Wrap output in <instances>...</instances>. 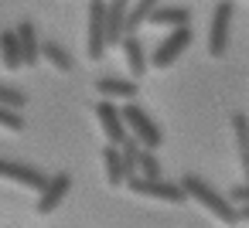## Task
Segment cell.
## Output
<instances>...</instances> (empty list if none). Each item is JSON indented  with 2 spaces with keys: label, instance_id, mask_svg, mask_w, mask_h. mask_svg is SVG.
<instances>
[{
  "label": "cell",
  "instance_id": "obj_6",
  "mask_svg": "<svg viewBox=\"0 0 249 228\" xmlns=\"http://www.w3.org/2000/svg\"><path fill=\"white\" fill-rule=\"evenodd\" d=\"M106 0H89V24H86V48H89V58L99 62L106 55Z\"/></svg>",
  "mask_w": 249,
  "mask_h": 228
},
{
  "label": "cell",
  "instance_id": "obj_7",
  "mask_svg": "<svg viewBox=\"0 0 249 228\" xmlns=\"http://www.w3.org/2000/svg\"><path fill=\"white\" fill-rule=\"evenodd\" d=\"M69 187H72V177H69L65 170L55 174V177H45V184L38 187V191H41V197H38V214H52V211L65 201Z\"/></svg>",
  "mask_w": 249,
  "mask_h": 228
},
{
  "label": "cell",
  "instance_id": "obj_12",
  "mask_svg": "<svg viewBox=\"0 0 249 228\" xmlns=\"http://www.w3.org/2000/svg\"><path fill=\"white\" fill-rule=\"evenodd\" d=\"M126 7H130V0H109V4H106V14H103L106 17V45H120Z\"/></svg>",
  "mask_w": 249,
  "mask_h": 228
},
{
  "label": "cell",
  "instance_id": "obj_21",
  "mask_svg": "<svg viewBox=\"0 0 249 228\" xmlns=\"http://www.w3.org/2000/svg\"><path fill=\"white\" fill-rule=\"evenodd\" d=\"M232 130H235V143H239V153H249V123L242 113L232 116Z\"/></svg>",
  "mask_w": 249,
  "mask_h": 228
},
{
  "label": "cell",
  "instance_id": "obj_20",
  "mask_svg": "<svg viewBox=\"0 0 249 228\" xmlns=\"http://www.w3.org/2000/svg\"><path fill=\"white\" fill-rule=\"evenodd\" d=\"M137 174H143V177H160L164 170H160V160H157L150 150H140V153H137Z\"/></svg>",
  "mask_w": 249,
  "mask_h": 228
},
{
  "label": "cell",
  "instance_id": "obj_3",
  "mask_svg": "<svg viewBox=\"0 0 249 228\" xmlns=\"http://www.w3.org/2000/svg\"><path fill=\"white\" fill-rule=\"evenodd\" d=\"M123 184H126L133 194H140V197H157V201H167V204H181V201H184L181 184H171V180H164V177H143V174H130Z\"/></svg>",
  "mask_w": 249,
  "mask_h": 228
},
{
  "label": "cell",
  "instance_id": "obj_4",
  "mask_svg": "<svg viewBox=\"0 0 249 228\" xmlns=\"http://www.w3.org/2000/svg\"><path fill=\"white\" fill-rule=\"evenodd\" d=\"M232 14H235V4H232V0H218L215 11H212V24H208V55H212V58H222L225 48H229Z\"/></svg>",
  "mask_w": 249,
  "mask_h": 228
},
{
  "label": "cell",
  "instance_id": "obj_11",
  "mask_svg": "<svg viewBox=\"0 0 249 228\" xmlns=\"http://www.w3.org/2000/svg\"><path fill=\"white\" fill-rule=\"evenodd\" d=\"M120 48L126 51V65H130V75L133 79H143V72H147V55H143V41L133 34V31H126L123 38H120Z\"/></svg>",
  "mask_w": 249,
  "mask_h": 228
},
{
  "label": "cell",
  "instance_id": "obj_5",
  "mask_svg": "<svg viewBox=\"0 0 249 228\" xmlns=\"http://www.w3.org/2000/svg\"><path fill=\"white\" fill-rule=\"evenodd\" d=\"M188 45H191V28H188V24H178V28H171V34L150 51L147 62H150L154 68H167V65H174V62L181 58V51H184Z\"/></svg>",
  "mask_w": 249,
  "mask_h": 228
},
{
  "label": "cell",
  "instance_id": "obj_23",
  "mask_svg": "<svg viewBox=\"0 0 249 228\" xmlns=\"http://www.w3.org/2000/svg\"><path fill=\"white\" fill-rule=\"evenodd\" d=\"M225 197L239 208V204H246V201H249V187H246V184H235V187H229V194H225Z\"/></svg>",
  "mask_w": 249,
  "mask_h": 228
},
{
  "label": "cell",
  "instance_id": "obj_9",
  "mask_svg": "<svg viewBox=\"0 0 249 228\" xmlns=\"http://www.w3.org/2000/svg\"><path fill=\"white\" fill-rule=\"evenodd\" d=\"M96 119H99V126H103V133H106V140L109 143H120L123 136H126V126H123V116H120V109L113 106V99H99L96 102Z\"/></svg>",
  "mask_w": 249,
  "mask_h": 228
},
{
  "label": "cell",
  "instance_id": "obj_15",
  "mask_svg": "<svg viewBox=\"0 0 249 228\" xmlns=\"http://www.w3.org/2000/svg\"><path fill=\"white\" fill-rule=\"evenodd\" d=\"M0 65L7 72H18L24 62H21V48H18V34L14 31H0Z\"/></svg>",
  "mask_w": 249,
  "mask_h": 228
},
{
  "label": "cell",
  "instance_id": "obj_1",
  "mask_svg": "<svg viewBox=\"0 0 249 228\" xmlns=\"http://www.w3.org/2000/svg\"><path fill=\"white\" fill-rule=\"evenodd\" d=\"M181 191H184V197H195L208 214H215L218 221H225V225H235V221H242L239 218V211H235V204L225 197V194H218L215 187H208L201 177H195V174H184L181 180Z\"/></svg>",
  "mask_w": 249,
  "mask_h": 228
},
{
  "label": "cell",
  "instance_id": "obj_10",
  "mask_svg": "<svg viewBox=\"0 0 249 228\" xmlns=\"http://www.w3.org/2000/svg\"><path fill=\"white\" fill-rule=\"evenodd\" d=\"M18 48H21V62L24 65H38V58H41V41H38V31H35V24L31 21H21L18 24Z\"/></svg>",
  "mask_w": 249,
  "mask_h": 228
},
{
  "label": "cell",
  "instance_id": "obj_18",
  "mask_svg": "<svg viewBox=\"0 0 249 228\" xmlns=\"http://www.w3.org/2000/svg\"><path fill=\"white\" fill-rule=\"evenodd\" d=\"M38 51H41V58H48L55 68H62V72H72V55H69V51H65L58 41H45Z\"/></svg>",
  "mask_w": 249,
  "mask_h": 228
},
{
  "label": "cell",
  "instance_id": "obj_17",
  "mask_svg": "<svg viewBox=\"0 0 249 228\" xmlns=\"http://www.w3.org/2000/svg\"><path fill=\"white\" fill-rule=\"evenodd\" d=\"M103 163H106V180H109L113 187H120V184L126 180V174H123V157H120L116 143H109V147L103 150Z\"/></svg>",
  "mask_w": 249,
  "mask_h": 228
},
{
  "label": "cell",
  "instance_id": "obj_14",
  "mask_svg": "<svg viewBox=\"0 0 249 228\" xmlns=\"http://www.w3.org/2000/svg\"><path fill=\"white\" fill-rule=\"evenodd\" d=\"M96 89H99V96H106V99H133V96H137V82L116 79V75L96 79Z\"/></svg>",
  "mask_w": 249,
  "mask_h": 228
},
{
  "label": "cell",
  "instance_id": "obj_19",
  "mask_svg": "<svg viewBox=\"0 0 249 228\" xmlns=\"http://www.w3.org/2000/svg\"><path fill=\"white\" fill-rule=\"evenodd\" d=\"M0 106H7V109H24L28 106V96L21 92V89H14V85H4V82H0Z\"/></svg>",
  "mask_w": 249,
  "mask_h": 228
},
{
  "label": "cell",
  "instance_id": "obj_13",
  "mask_svg": "<svg viewBox=\"0 0 249 228\" xmlns=\"http://www.w3.org/2000/svg\"><path fill=\"white\" fill-rule=\"evenodd\" d=\"M147 21L154 28H178V24H191V11L188 7H164V4H157Z\"/></svg>",
  "mask_w": 249,
  "mask_h": 228
},
{
  "label": "cell",
  "instance_id": "obj_2",
  "mask_svg": "<svg viewBox=\"0 0 249 228\" xmlns=\"http://www.w3.org/2000/svg\"><path fill=\"white\" fill-rule=\"evenodd\" d=\"M120 116H123V126H126V133L140 143V147H147V150H157L160 143H164V133H160V126L137 106V102H130V106H123L120 109Z\"/></svg>",
  "mask_w": 249,
  "mask_h": 228
},
{
  "label": "cell",
  "instance_id": "obj_22",
  "mask_svg": "<svg viewBox=\"0 0 249 228\" xmlns=\"http://www.w3.org/2000/svg\"><path fill=\"white\" fill-rule=\"evenodd\" d=\"M0 126L11 130V133H21L24 130V116L18 109H7V106H0Z\"/></svg>",
  "mask_w": 249,
  "mask_h": 228
},
{
  "label": "cell",
  "instance_id": "obj_8",
  "mask_svg": "<svg viewBox=\"0 0 249 228\" xmlns=\"http://www.w3.org/2000/svg\"><path fill=\"white\" fill-rule=\"evenodd\" d=\"M0 177H7V180H14L21 187H31V191H38L45 184V174L38 167H31L24 160H4V157H0Z\"/></svg>",
  "mask_w": 249,
  "mask_h": 228
},
{
  "label": "cell",
  "instance_id": "obj_16",
  "mask_svg": "<svg viewBox=\"0 0 249 228\" xmlns=\"http://www.w3.org/2000/svg\"><path fill=\"white\" fill-rule=\"evenodd\" d=\"M160 4V0H130V7H126V17H123V34L126 31H133L137 34V28L150 17V11Z\"/></svg>",
  "mask_w": 249,
  "mask_h": 228
}]
</instances>
